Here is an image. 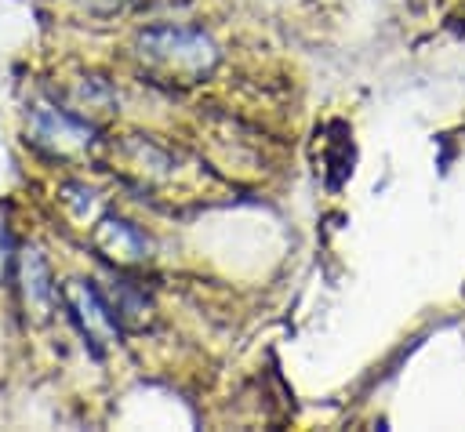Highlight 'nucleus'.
I'll return each instance as SVG.
<instances>
[{
    "label": "nucleus",
    "mask_w": 465,
    "mask_h": 432,
    "mask_svg": "<svg viewBox=\"0 0 465 432\" xmlns=\"http://www.w3.org/2000/svg\"><path fill=\"white\" fill-rule=\"evenodd\" d=\"M62 298H65L76 327L84 330V338L94 345V352H102V345H109L116 338V316L105 305V298L87 280H69L65 290H62Z\"/></svg>",
    "instance_id": "obj_2"
},
{
    "label": "nucleus",
    "mask_w": 465,
    "mask_h": 432,
    "mask_svg": "<svg viewBox=\"0 0 465 432\" xmlns=\"http://www.w3.org/2000/svg\"><path fill=\"white\" fill-rule=\"evenodd\" d=\"M33 134L40 145L47 149H58V152H69V149H84L91 145V127L62 109H51V105H36L33 109Z\"/></svg>",
    "instance_id": "obj_4"
},
{
    "label": "nucleus",
    "mask_w": 465,
    "mask_h": 432,
    "mask_svg": "<svg viewBox=\"0 0 465 432\" xmlns=\"http://www.w3.org/2000/svg\"><path fill=\"white\" fill-rule=\"evenodd\" d=\"M87 15H113V11H120L127 0H76Z\"/></svg>",
    "instance_id": "obj_6"
},
{
    "label": "nucleus",
    "mask_w": 465,
    "mask_h": 432,
    "mask_svg": "<svg viewBox=\"0 0 465 432\" xmlns=\"http://www.w3.org/2000/svg\"><path fill=\"white\" fill-rule=\"evenodd\" d=\"M18 287H22V301L33 323H47L58 301V287L51 280V265L44 258L40 247H25L18 254Z\"/></svg>",
    "instance_id": "obj_3"
},
{
    "label": "nucleus",
    "mask_w": 465,
    "mask_h": 432,
    "mask_svg": "<svg viewBox=\"0 0 465 432\" xmlns=\"http://www.w3.org/2000/svg\"><path fill=\"white\" fill-rule=\"evenodd\" d=\"M138 54L145 65H153L156 73L182 80V83H196V80L211 76L218 65V44L207 33L185 29V25L145 29L138 36Z\"/></svg>",
    "instance_id": "obj_1"
},
{
    "label": "nucleus",
    "mask_w": 465,
    "mask_h": 432,
    "mask_svg": "<svg viewBox=\"0 0 465 432\" xmlns=\"http://www.w3.org/2000/svg\"><path fill=\"white\" fill-rule=\"evenodd\" d=\"M7 265H11V236H7V225L0 218V280L7 276Z\"/></svg>",
    "instance_id": "obj_7"
},
{
    "label": "nucleus",
    "mask_w": 465,
    "mask_h": 432,
    "mask_svg": "<svg viewBox=\"0 0 465 432\" xmlns=\"http://www.w3.org/2000/svg\"><path fill=\"white\" fill-rule=\"evenodd\" d=\"M94 247L120 265L142 261L149 254V240L124 218H102V225H94Z\"/></svg>",
    "instance_id": "obj_5"
}]
</instances>
